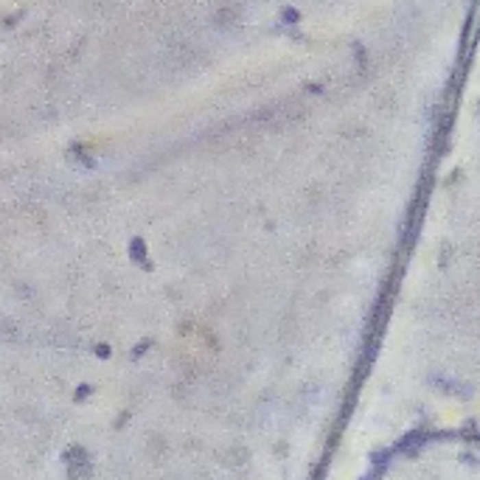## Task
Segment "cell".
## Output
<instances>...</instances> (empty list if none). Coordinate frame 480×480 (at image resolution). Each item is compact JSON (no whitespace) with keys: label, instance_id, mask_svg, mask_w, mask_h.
Returning a JSON list of instances; mask_svg holds the SVG:
<instances>
[{"label":"cell","instance_id":"obj_1","mask_svg":"<svg viewBox=\"0 0 480 480\" xmlns=\"http://www.w3.org/2000/svg\"><path fill=\"white\" fill-rule=\"evenodd\" d=\"M374 480H480V441L433 438L387 461Z\"/></svg>","mask_w":480,"mask_h":480}]
</instances>
